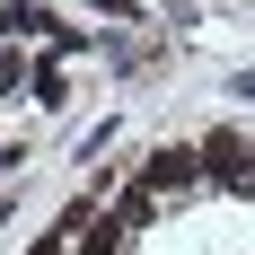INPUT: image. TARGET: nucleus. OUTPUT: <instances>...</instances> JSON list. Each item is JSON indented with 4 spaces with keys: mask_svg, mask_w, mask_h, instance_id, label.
<instances>
[{
    "mask_svg": "<svg viewBox=\"0 0 255 255\" xmlns=\"http://www.w3.org/2000/svg\"><path fill=\"white\" fill-rule=\"evenodd\" d=\"M194 176H203V158L167 141V150H150V167H141V194H185Z\"/></svg>",
    "mask_w": 255,
    "mask_h": 255,
    "instance_id": "nucleus-1",
    "label": "nucleus"
},
{
    "mask_svg": "<svg viewBox=\"0 0 255 255\" xmlns=\"http://www.w3.org/2000/svg\"><path fill=\"white\" fill-rule=\"evenodd\" d=\"M194 158H203V167H211L220 185H247V176H255V158H247V141H238V132H211V141H203Z\"/></svg>",
    "mask_w": 255,
    "mask_h": 255,
    "instance_id": "nucleus-2",
    "label": "nucleus"
},
{
    "mask_svg": "<svg viewBox=\"0 0 255 255\" xmlns=\"http://www.w3.org/2000/svg\"><path fill=\"white\" fill-rule=\"evenodd\" d=\"M106 220H115V229H150V220H158V194H124Z\"/></svg>",
    "mask_w": 255,
    "mask_h": 255,
    "instance_id": "nucleus-3",
    "label": "nucleus"
}]
</instances>
